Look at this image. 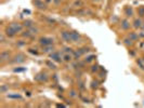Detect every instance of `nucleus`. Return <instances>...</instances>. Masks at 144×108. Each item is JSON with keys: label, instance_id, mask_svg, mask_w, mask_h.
<instances>
[{"label": "nucleus", "instance_id": "19", "mask_svg": "<svg viewBox=\"0 0 144 108\" xmlns=\"http://www.w3.org/2000/svg\"><path fill=\"white\" fill-rule=\"evenodd\" d=\"M93 1H95V2H99V1H101V0H93Z\"/></svg>", "mask_w": 144, "mask_h": 108}, {"label": "nucleus", "instance_id": "1", "mask_svg": "<svg viewBox=\"0 0 144 108\" xmlns=\"http://www.w3.org/2000/svg\"><path fill=\"white\" fill-rule=\"evenodd\" d=\"M22 30V26L19 24H12L7 28V34L9 36H14L16 33Z\"/></svg>", "mask_w": 144, "mask_h": 108}, {"label": "nucleus", "instance_id": "10", "mask_svg": "<svg viewBox=\"0 0 144 108\" xmlns=\"http://www.w3.org/2000/svg\"><path fill=\"white\" fill-rule=\"evenodd\" d=\"M141 21L140 20H135L134 21V27H141Z\"/></svg>", "mask_w": 144, "mask_h": 108}, {"label": "nucleus", "instance_id": "7", "mask_svg": "<svg viewBox=\"0 0 144 108\" xmlns=\"http://www.w3.org/2000/svg\"><path fill=\"white\" fill-rule=\"evenodd\" d=\"M24 61H25V59H24V55H22V54L17 55L14 59V62H16V63H22V62H24Z\"/></svg>", "mask_w": 144, "mask_h": 108}, {"label": "nucleus", "instance_id": "18", "mask_svg": "<svg viewBox=\"0 0 144 108\" xmlns=\"http://www.w3.org/2000/svg\"><path fill=\"white\" fill-rule=\"evenodd\" d=\"M131 38H132V39H137V36H135L134 34H132V35H131Z\"/></svg>", "mask_w": 144, "mask_h": 108}, {"label": "nucleus", "instance_id": "11", "mask_svg": "<svg viewBox=\"0 0 144 108\" xmlns=\"http://www.w3.org/2000/svg\"><path fill=\"white\" fill-rule=\"evenodd\" d=\"M94 57H95V55H90V56H88L87 59H86V62H91Z\"/></svg>", "mask_w": 144, "mask_h": 108}, {"label": "nucleus", "instance_id": "9", "mask_svg": "<svg viewBox=\"0 0 144 108\" xmlns=\"http://www.w3.org/2000/svg\"><path fill=\"white\" fill-rule=\"evenodd\" d=\"M37 80H47V77H46V75L45 74H41V77H39V76H37V78H36Z\"/></svg>", "mask_w": 144, "mask_h": 108}, {"label": "nucleus", "instance_id": "15", "mask_svg": "<svg viewBox=\"0 0 144 108\" xmlns=\"http://www.w3.org/2000/svg\"><path fill=\"white\" fill-rule=\"evenodd\" d=\"M8 90V88L5 87V85H2V87H1V92H5Z\"/></svg>", "mask_w": 144, "mask_h": 108}, {"label": "nucleus", "instance_id": "4", "mask_svg": "<svg viewBox=\"0 0 144 108\" xmlns=\"http://www.w3.org/2000/svg\"><path fill=\"white\" fill-rule=\"evenodd\" d=\"M50 57H51V59H53L55 62H61V55H60V53H52L50 55Z\"/></svg>", "mask_w": 144, "mask_h": 108}, {"label": "nucleus", "instance_id": "17", "mask_svg": "<svg viewBox=\"0 0 144 108\" xmlns=\"http://www.w3.org/2000/svg\"><path fill=\"white\" fill-rule=\"evenodd\" d=\"M127 13L129 14V16H130V15H131V13H132V11H131V10H127Z\"/></svg>", "mask_w": 144, "mask_h": 108}, {"label": "nucleus", "instance_id": "12", "mask_svg": "<svg viewBox=\"0 0 144 108\" xmlns=\"http://www.w3.org/2000/svg\"><path fill=\"white\" fill-rule=\"evenodd\" d=\"M123 28H125V29H127L128 27H129V25H128V22H127V21H125V22H123Z\"/></svg>", "mask_w": 144, "mask_h": 108}, {"label": "nucleus", "instance_id": "16", "mask_svg": "<svg viewBox=\"0 0 144 108\" xmlns=\"http://www.w3.org/2000/svg\"><path fill=\"white\" fill-rule=\"evenodd\" d=\"M140 12H141V14H144V8H141V9H140Z\"/></svg>", "mask_w": 144, "mask_h": 108}, {"label": "nucleus", "instance_id": "3", "mask_svg": "<svg viewBox=\"0 0 144 108\" xmlns=\"http://www.w3.org/2000/svg\"><path fill=\"white\" fill-rule=\"evenodd\" d=\"M69 34H71L72 41H78V40H79V38H80V35H79L77 31H72V33H69Z\"/></svg>", "mask_w": 144, "mask_h": 108}, {"label": "nucleus", "instance_id": "14", "mask_svg": "<svg viewBox=\"0 0 144 108\" xmlns=\"http://www.w3.org/2000/svg\"><path fill=\"white\" fill-rule=\"evenodd\" d=\"M25 26H31V21H26L25 22Z\"/></svg>", "mask_w": 144, "mask_h": 108}, {"label": "nucleus", "instance_id": "13", "mask_svg": "<svg viewBox=\"0 0 144 108\" xmlns=\"http://www.w3.org/2000/svg\"><path fill=\"white\" fill-rule=\"evenodd\" d=\"M125 41H126V44H132V40H131V39H127V40H125Z\"/></svg>", "mask_w": 144, "mask_h": 108}, {"label": "nucleus", "instance_id": "6", "mask_svg": "<svg viewBox=\"0 0 144 108\" xmlns=\"http://www.w3.org/2000/svg\"><path fill=\"white\" fill-rule=\"evenodd\" d=\"M63 59L65 62H69L72 59H73V56H72V53H69V52H67V53H64L63 54Z\"/></svg>", "mask_w": 144, "mask_h": 108}, {"label": "nucleus", "instance_id": "8", "mask_svg": "<svg viewBox=\"0 0 144 108\" xmlns=\"http://www.w3.org/2000/svg\"><path fill=\"white\" fill-rule=\"evenodd\" d=\"M9 98H21V95L20 94H14V95H8Z\"/></svg>", "mask_w": 144, "mask_h": 108}, {"label": "nucleus", "instance_id": "5", "mask_svg": "<svg viewBox=\"0 0 144 108\" xmlns=\"http://www.w3.org/2000/svg\"><path fill=\"white\" fill-rule=\"evenodd\" d=\"M62 38H63L65 41H72V39H71V34L67 33V31H63V33H62Z\"/></svg>", "mask_w": 144, "mask_h": 108}, {"label": "nucleus", "instance_id": "2", "mask_svg": "<svg viewBox=\"0 0 144 108\" xmlns=\"http://www.w3.org/2000/svg\"><path fill=\"white\" fill-rule=\"evenodd\" d=\"M53 42V39L51 38H41L40 39V43L43 45H51Z\"/></svg>", "mask_w": 144, "mask_h": 108}, {"label": "nucleus", "instance_id": "20", "mask_svg": "<svg viewBox=\"0 0 144 108\" xmlns=\"http://www.w3.org/2000/svg\"><path fill=\"white\" fill-rule=\"evenodd\" d=\"M54 1H55L57 3H59V0H54Z\"/></svg>", "mask_w": 144, "mask_h": 108}]
</instances>
